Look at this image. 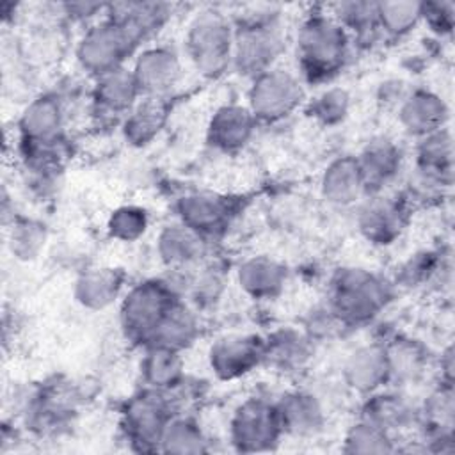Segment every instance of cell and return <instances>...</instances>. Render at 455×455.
<instances>
[{
  "mask_svg": "<svg viewBox=\"0 0 455 455\" xmlns=\"http://www.w3.org/2000/svg\"><path fill=\"white\" fill-rule=\"evenodd\" d=\"M348 96L341 89H331L320 94L313 105V114L323 123H338L347 116Z\"/></svg>",
  "mask_w": 455,
  "mask_h": 455,
  "instance_id": "33",
  "label": "cell"
},
{
  "mask_svg": "<svg viewBox=\"0 0 455 455\" xmlns=\"http://www.w3.org/2000/svg\"><path fill=\"white\" fill-rule=\"evenodd\" d=\"M283 428L293 432H313L318 428L322 419V411L311 395L295 393L283 400L277 407Z\"/></svg>",
  "mask_w": 455,
  "mask_h": 455,
  "instance_id": "24",
  "label": "cell"
},
{
  "mask_svg": "<svg viewBox=\"0 0 455 455\" xmlns=\"http://www.w3.org/2000/svg\"><path fill=\"white\" fill-rule=\"evenodd\" d=\"M235 30L220 12H201L188 27L187 53L194 66L206 76L224 73L233 62Z\"/></svg>",
  "mask_w": 455,
  "mask_h": 455,
  "instance_id": "2",
  "label": "cell"
},
{
  "mask_svg": "<svg viewBox=\"0 0 455 455\" xmlns=\"http://www.w3.org/2000/svg\"><path fill=\"white\" fill-rule=\"evenodd\" d=\"M139 36L116 16L94 25L82 37L78 46L80 64L101 76L121 68V62L139 44Z\"/></svg>",
  "mask_w": 455,
  "mask_h": 455,
  "instance_id": "4",
  "label": "cell"
},
{
  "mask_svg": "<svg viewBox=\"0 0 455 455\" xmlns=\"http://www.w3.org/2000/svg\"><path fill=\"white\" fill-rule=\"evenodd\" d=\"M423 18L428 20L435 30L450 32L453 25V4H423Z\"/></svg>",
  "mask_w": 455,
  "mask_h": 455,
  "instance_id": "35",
  "label": "cell"
},
{
  "mask_svg": "<svg viewBox=\"0 0 455 455\" xmlns=\"http://www.w3.org/2000/svg\"><path fill=\"white\" fill-rule=\"evenodd\" d=\"M423 20L419 2H380L377 4V23L391 36H405Z\"/></svg>",
  "mask_w": 455,
  "mask_h": 455,
  "instance_id": "25",
  "label": "cell"
},
{
  "mask_svg": "<svg viewBox=\"0 0 455 455\" xmlns=\"http://www.w3.org/2000/svg\"><path fill=\"white\" fill-rule=\"evenodd\" d=\"M183 224L199 235L219 229L226 219V204L213 194L187 196L180 204Z\"/></svg>",
  "mask_w": 455,
  "mask_h": 455,
  "instance_id": "18",
  "label": "cell"
},
{
  "mask_svg": "<svg viewBox=\"0 0 455 455\" xmlns=\"http://www.w3.org/2000/svg\"><path fill=\"white\" fill-rule=\"evenodd\" d=\"M364 187L380 188L387 183L400 167V153L389 140L380 139L366 146L363 155L357 158Z\"/></svg>",
  "mask_w": 455,
  "mask_h": 455,
  "instance_id": "17",
  "label": "cell"
},
{
  "mask_svg": "<svg viewBox=\"0 0 455 455\" xmlns=\"http://www.w3.org/2000/svg\"><path fill=\"white\" fill-rule=\"evenodd\" d=\"M254 128V116L242 107L220 108L210 123V140L222 149H236L243 146Z\"/></svg>",
  "mask_w": 455,
  "mask_h": 455,
  "instance_id": "14",
  "label": "cell"
},
{
  "mask_svg": "<svg viewBox=\"0 0 455 455\" xmlns=\"http://www.w3.org/2000/svg\"><path fill=\"white\" fill-rule=\"evenodd\" d=\"M240 284L252 295L256 297H268L275 293L283 281H284V272L283 268L270 259L265 258H254L240 267L238 272Z\"/></svg>",
  "mask_w": 455,
  "mask_h": 455,
  "instance_id": "23",
  "label": "cell"
},
{
  "mask_svg": "<svg viewBox=\"0 0 455 455\" xmlns=\"http://www.w3.org/2000/svg\"><path fill=\"white\" fill-rule=\"evenodd\" d=\"M21 130L37 144L52 142L60 130V108L52 98L36 100L23 114Z\"/></svg>",
  "mask_w": 455,
  "mask_h": 455,
  "instance_id": "20",
  "label": "cell"
},
{
  "mask_svg": "<svg viewBox=\"0 0 455 455\" xmlns=\"http://www.w3.org/2000/svg\"><path fill=\"white\" fill-rule=\"evenodd\" d=\"M132 73L140 92L160 96L180 78V60L169 48H149L140 53Z\"/></svg>",
  "mask_w": 455,
  "mask_h": 455,
  "instance_id": "9",
  "label": "cell"
},
{
  "mask_svg": "<svg viewBox=\"0 0 455 455\" xmlns=\"http://www.w3.org/2000/svg\"><path fill=\"white\" fill-rule=\"evenodd\" d=\"M164 108L160 103L149 101L140 105L135 112H132L130 117H126V139H130L135 144H146L158 133V130L164 124Z\"/></svg>",
  "mask_w": 455,
  "mask_h": 455,
  "instance_id": "28",
  "label": "cell"
},
{
  "mask_svg": "<svg viewBox=\"0 0 455 455\" xmlns=\"http://www.w3.org/2000/svg\"><path fill=\"white\" fill-rule=\"evenodd\" d=\"M347 380L359 391H373L389 377V364L384 347H363L352 354L345 366Z\"/></svg>",
  "mask_w": 455,
  "mask_h": 455,
  "instance_id": "13",
  "label": "cell"
},
{
  "mask_svg": "<svg viewBox=\"0 0 455 455\" xmlns=\"http://www.w3.org/2000/svg\"><path fill=\"white\" fill-rule=\"evenodd\" d=\"M283 52V37L275 14H256L235 30L233 64L240 73L258 76L272 69V62Z\"/></svg>",
  "mask_w": 455,
  "mask_h": 455,
  "instance_id": "3",
  "label": "cell"
},
{
  "mask_svg": "<svg viewBox=\"0 0 455 455\" xmlns=\"http://www.w3.org/2000/svg\"><path fill=\"white\" fill-rule=\"evenodd\" d=\"M302 100L299 80L286 69H268L254 76L249 92L251 112L254 117L275 121L288 116Z\"/></svg>",
  "mask_w": 455,
  "mask_h": 455,
  "instance_id": "7",
  "label": "cell"
},
{
  "mask_svg": "<svg viewBox=\"0 0 455 455\" xmlns=\"http://www.w3.org/2000/svg\"><path fill=\"white\" fill-rule=\"evenodd\" d=\"M146 215L142 210L133 208V206H124L119 208L112 219H110V231L114 236L123 238V240H135L137 236H140L146 229Z\"/></svg>",
  "mask_w": 455,
  "mask_h": 455,
  "instance_id": "31",
  "label": "cell"
},
{
  "mask_svg": "<svg viewBox=\"0 0 455 455\" xmlns=\"http://www.w3.org/2000/svg\"><path fill=\"white\" fill-rule=\"evenodd\" d=\"M357 158H341L329 165L322 180L323 196L336 204H350L364 190Z\"/></svg>",
  "mask_w": 455,
  "mask_h": 455,
  "instance_id": "16",
  "label": "cell"
},
{
  "mask_svg": "<svg viewBox=\"0 0 455 455\" xmlns=\"http://www.w3.org/2000/svg\"><path fill=\"white\" fill-rule=\"evenodd\" d=\"M119 279L110 270H91L76 283V295L84 306L103 307L117 295Z\"/></svg>",
  "mask_w": 455,
  "mask_h": 455,
  "instance_id": "26",
  "label": "cell"
},
{
  "mask_svg": "<svg viewBox=\"0 0 455 455\" xmlns=\"http://www.w3.org/2000/svg\"><path fill=\"white\" fill-rule=\"evenodd\" d=\"M201 434L199 430L187 423V421H174V423H167L164 435H162V443L165 444V450L171 451H201Z\"/></svg>",
  "mask_w": 455,
  "mask_h": 455,
  "instance_id": "30",
  "label": "cell"
},
{
  "mask_svg": "<svg viewBox=\"0 0 455 455\" xmlns=\"http://www.w3.org/2000/svg\"><path fill=\"white\" fill-rule=\"evenodd\" d=\"M446 117L448 108L444 101L428 91L409 94L400 107V121L405 130L421 137L443 130Z\"/></svg>",
  "mask_w": 455,
  "mask_h": 455,
  "instance_id": "11",
  "label": "cell"
},
{
  "mask_svg": "<svg viewBox=\"0 0 455 455\" xmlns=\"http://www.w3.org/2000/svg\"><path fill=\"white\" fill-rule=\"evenodd\" d=\"M389 375L398 373L400 377H414L421 370V352L412 343H398L393 348H386Z\"/></svg>",
  "mask_w": 455,
  "mask_h": 455,
  "instance_id": "32",
  "label": "cell"
},
{
  "mask_svg": "<svg viewBox=\"0 0 455 455\" xmlns=\"http://www.w3.org/2000/svg\"><path fill=\"white\" fill-rule=\"evenodd\" d=\"M139 92L140 89L135 82L133 73H128L123 68L98 76L96 98L105 110L117 114L130 108Z\"/></svg>",
  "mask_w": 455,
  "mask_h": 455,
  "instance_id": "19",
  "label": "cell"
},
{
  "mask_svg": "<svg viewBox=\"0 0 455 455\" xmlns=\"http://www.w3.org/2000/svg\"><path fill=\"white\" fill-rule=\"evenodd\" d=\"M12 252L23 256V258H32L37 249L43 245L44 233L39 224L34 222H21L12 229Z\"/></svg>",
  "mask_w": 455,
  "mask_h": 455,
  "instance_id": "34",
  "label": "cell"
},
{
  "mask_svg": "<svg viewBox=\"0 0 455 455\" xmlns=\"http://www.w3.org/2000/svg\"><path fill=\"white\" fill-rule=\"evenodd\" d=\"M347 30L332 14L315 12L300 25L297 55L309 80H325L336 75L347 60Z\"/></svg>",
  "mask_w": 455,
  "mask_h": 455,
  "instance_id": "1",
  "label": "cell"
},
{
  "mask_svg": "<svg viewBox=\"0 0 455 455\" xmlns=\"http://www.w3.org/2000/svg\"><path fill=\"white\" fill-rule=\"evenodd\" d=\"M347 450L361 453H382L391 451L393 448L389 444L387 432L366 419L350 430L347 437Z\"/></svg>",
  "mask_w": 455,
  "mask_h": 455,
  "instance_id": "29",
  "label": "cell"
},
{
  "mask_svg": "<svg viewBox=\"0 0 455 455\" xmlns=\"http://www.w3.org/2000/svg\"><path fill=\"white\" fill-rule=\"evenodd\" d=\"M265 350L254 338H226L212 348V366L220 377H236L249 371Z\"/></svg>",
  "mask_w": 455,
  "mask_h": 455,
  "instance_id": "12",
  "label": "cell"
},
{
  "mask_svg": "<svg viewBox=\"0 0 455 455\" xmlns=\"http://www.w3.org/2000/svg\"><path fill=\"white\" fill-rule=\"evenodd\" d=\"M387 300V288L373 274L361 268H348L339 272L332 286L331 311L339 322H364Z\"/></svg>",
  "mask_w": 455,
  "mask_h": 455,
  "instance_id": "5",
  "label": "cell"
},
{
  "mask_svg": "<svg viewBox=\"0 0 455 455\" xmlns=\"http://www.w3.org/2000/svg\"><path fill=\"white\" fill-rule=\"evenodd\" d=\"M176 299L167 283H144L130 291L124 299L121 318L132 338L151 341L156 327L174 306Z\"/></svg>",
  "mask_w": 455,
  "mask_h": 455,
  "instance_id": "6",
  "label": "cell"
},
{
  "mask_svg": "<svg viewBox=\"0 0 455 455\" xmlns=\"http://www.w3.org/2000/svg\"><path fill=\"white\" fill-rule=\"evenodd\" d=\"M359 226L370 240L389 243L402 229V208L391 197H377L363 208Z\"/></svg>",
  "mask_w": 455,
  "mask_h": 455,
  "instance_id": "15",
  "label": "cell"
},
{
  "mask_svg": "<svg viewBox=\"0 0 455 455\" xmlns=\"http://www.w3.org/2000/svg\"><path fill=\"white\" fill-rule=\"evenodd\" d=\"M203 252V238L185 224L169 226L160 235V254L169 265H185Z\"/></svg>",
  "mask_w": 455,
  "mask_h": 455,
  "instance_id": "21",
  "label": "cell"
},
{
  "mask_svg": "<svg viewBox=\"0 0 455 455\" xmlns=\"http://www.w3.org/2000/svg\"><path fill=\"white\" fill-rule=\"evenodd\" d=\"M277 407L261 400L245 402L233 419V439L242 450H261L281 430Z\"/></svg>",
  "mask_w": 455,
  "mask_h": 455,
  "instance_id": "8",
  "label": "cell"
},
{
  "mask_svg": "<svg viewBox=\"0 0 455 455\" xmlns=\"http://www.w3.org/2000/svg\"><path fill=\"white\" fill-rule=\"evenodd\" d=\"M194 334H196V320L192 313L185 306L174 302V306L169 309V313L164 316V320L156 327L151 341H153V347H165V348L178 350L183 345L190 343Z\"/></svg>",
  "mask_w": 455,
  "mask_h": 455,
  "instance_id": "22",
  "label": "cell"
},
{
  "mask_svg": "<svg viewBox=\"0 0 455 455\" xmlns=\"http://www.w3.org/2000/svg\"><path fill=\"white\" fill-rule=\"evenodd\" d=\"M144 377L153 387H167L176 384L181 375V359L178 350L165 347H153L144 364Z\"/></svg>",
  "mask_w": 455,
  "mask_h": 455,
  "instance_id": "27",
  "label": "cell"
},
{
  "mask_svg": "<svg viewBox=\"0 0 455 455\" xmlns=\"http://www.w3.org/2000/svg\"><path fill=\"white\" fill-rule=\"evenodd\" d=\"M165 427V405L156 393H146L128 403L126 428L137 443H162Z\"/></svg>",
  "mask_w": 455,
  "mask_h": 455,
  "instance_id": "10",
  "label": "cell"
}]
</instances>
